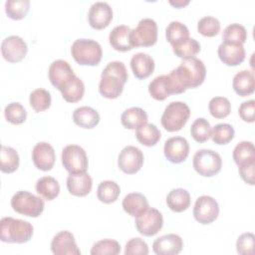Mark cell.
<instances>
[{
  "label": "cell",
  "mask_w": 255,
  "mask_h": 255,
  "mask_svg": "<svg viewBox=\"0 0 255 255\" xmlns=\"http://www.w3.org/2000/svg\"><path fill=\"white\" fill-rule=\"evenodd\" d=\"M205 76L206 69L203 62L195 57L183 60L177 68L168 74L173 94H181L187 89L200 86Z\"/></svg>",
  "instance_id": "6da1fadb"
},
{
  "label": "cell",
  "mask_w": 255,
  "mask_h": 255,
  "mask_svg": "<svg viewBox=\"0 0 255 255\" xmlns=\"http://www.w3.org/2000/svg\"><path fill=\"white\" fill-rule=\"evenodd\" d=\"M128 78V71L123 62H110L102 72L99 92L107 99H117L122 94Z\"/></svg>",
  "instance_id": "7a4b0ae2"
},
{
  "label": "cell",
  "mask_w": 255,
  "mask_h": 255,
  "mask_svg": "<svg viewBox=\"0 0 255 255\" xmlns=\"http://www.w3.org/2000/svg\"><path fill=\"white\" fill-rule=\"evenodd\" d=\"M33 225L26 220L3 217L0 220V239L6 243H25L33 235Z\"/></svg>",
  "instance_id": "3957f363"
},
{
  "label": "cell",
  "mask_w": 255,
  "mask_h": 255,
  "mask_svg": "<svg viewBox=\"0 0 255 255\" xmlns=\"http://www.w3.org/2000/svg\"><path fill=\"white\" fill-rule=\"evenodd\" d=\"M71 54L82 66H96L102 60L103 50L100 43L95 40L77 39L71 47Z\"/></svg>",
  "instance_id": "277c9868"
},
{
  "label": "cell",
  "mask_w": 255,
  "mask_h": 255,
  "mask_svg": "<svg viewBox=\"0 0 255 255\" xmlns=\"http://www.w3.org/2000/svg\"><path fill=\"white\" fill-rule=\"evenodd\" d=\"M189 116L190 110L185 103L179 101L171 102L165 107L160 122L167 131H177L183 128Z\"/></svg>",
  "instance_id": "5b68a950"
},
{
  "label": "cell",
  "mask_w": 255,
  "mask_h": 255,
  "mask_svg": "<svg viewBox=\"0 0 255 255\" xmlns=\"http://www.w3.org/2000/svg\"><path fill=\"white\" fill-rule=\"evenodd\" d=\"M14 211L30 217H38L43 212L45 204L42 198L27 190L17 191L11 198Z\"/></svg>",
  "instance_id": "8992f818"
},
{
  "label": "cell",
  "mask_w": 255,
  "mask_h": 255,
  "mask_svg": "<svg viewBox=\"0 0 255 255\" xmlns=\"http://www.w3.org/2000/svg\"><path fill=\"white\" fill-rule=\"evenodd\" d=\"M193 168L202 176H213L217 174L222 166V159L218 152L212 149H199L193 155Z\"/></svg>",
  "instance_id": "52a82bcc"
},
{
  "label": "cell",
  "mask_w": 255,
  "mask_h": 255,
  "mask_svg": "<svg viewBox=\"0 0 255 255\" xmlns=\"http://www.w3.org/2000/svg\"><path fill=\"white\" fill-rule=\"evenodd\" d=\"M157 41V25L151 18L141 19L129 32V42L134 47H149Z\"/></svg>",
  "instance_id": "ba28073f"
},
{
  "label": "cell",
  "mask_w": 255,
  "mask_h": 255,
  "mask_svg": "<svg viewBox=\"0 0 255 255\" xmlns=\"http://www.w3.org/2000/svg\"><path fill=\"white\" fill-rule=\"evenodd\" d=\"M62 163L70 173L86 172L88 156L85 149L78 144H68L62 150Z\"/></svg>",
  "instance_id": "9c48e42d"
},
{
  "label": "cell",
  "mask_w": 255,
  "mask_h": 255,
  "mask_svg": "<svg viewBox=\"0 0 255 255\" xmlns=\"http://www.w3.org/2000/svg\"><path fill=\"white\" fill-rule=\"evenodd\" d=\"M135 227L143 236H153L162 228V214L153 207H148L144 212L135 216Z\"/></svg>",
  "instance_id": "30bf717a"
},
{
  "label": "cell",
  "mask_w": 255,
  "mask_h": 255,
  "mask_svg": "<svg viewBox=\"0 0 255 255\" xmlns=\"http://www.w3.org/2000/svg\"><path fill=\"white\" fill-rule=\"evenodd\" d=\"M219 214L218 202L209 195L199 196L193 207V216L201 224H210Z\"/></svg>",
  "instance_id": "8fae6325"
},
{
  "label": "cell",
  "mask_w": 255,
  "mask_h": 255,
  "mask_svg": "<svg viewBox=\"0 0 255 255\" xmlns=\"http://www.w3.org/2000/svg\"><path fill=\"white\" fill-rule=\"evenodd\" d=\"M143 164V153L134 145L125 146L119 154L118 165L122 171L128 174L136 173Z\"/></svg>",
  "instance_id": "7c38bea8"
},
{
  "label": "cell",
  "mask_w": 255,
  "mask_h": 255,
  "mask_svg": "<svg viewBox=\"0 0 255 255\" xmlns=\"http://www.w3.org/2000/svg\"><path fill=\"white\" fill-rule=\"evenodd\" d=\"M27 51V44L20 36H8L1 43L2 56L10 63H17L23 60Z\"/></svg>",
  "instance_id": "4fadbf2b"
},
{
  "label": "cell",
  "mask_w": 255,
  "mask_h": 255,
  "mask_svg": "<svg viewBox=\"0 0 255 255\" xmlns=\"http://www.w3.org/2000/svg\"><path fill=\"white\" fill-rule=\"evenodd\" d=\"M163 152L166 159L172 163L184 161L189 153V143L183 136H172L165 140Z\"/></svg>",
  "instance_id": "5bb4252c"
},
{
  "label": "cell",
  "mask_w": 255,
  "mask_h": 255,
  "mask_svg": "<svg viewBox=\"0 0 255 255\" xmlns=\"http://www.w3.org/2000/svg\"><path fill=\"white\" fill-rule=\"evenodd\" d=\"M113 19V9L109 3L98 1L92 4L88 13V20L94 29H104Z\"/></svg>",
  "instance_id": "9a60e30c"
},
{
  "label": "cell",
  "mask_w": 255,
  "mask_h": 255,
  "mask_svg": "<svg viewBox=\"0 0 255 255\" xmlns=\"http://www.w3.org/2000/svg\"><path fill=\"white\" fill-rule=\"evenodd\" d=\"M56 154L54 147L46 142L41 141L35 144L32 150V160L38 169L48 171L54 166Z\"/></svg>",
  "instance_id": "2e32d148"
},
{
  "label": "cell",
  "mask_w": 255,
  "mask_h": 255,
  "mask_svg": "<svg viewBox=\"0 0 255 255\" xmlns=\"http://www.w3.org/2000/svg\"><path fill=\"white\" fill-rule=\"evenodd\" d=\"M51 250L55 255H79L81 250L78 248L74 235L68 231H60L51 242Z\"/></svg>",
  "instance_id": "e0dca14e"
},
{
  "label": "cell",
  "mask_w": 255,
  "mask_h": 255,
  "mask_svg": "<svg viewBox=\"0 0 255 255\" xmlns=\"http://www.w3.org/2000/svg\"><path fill=\"white\" fill-rule=\"evenodd\" d=\"M217 54L221 62L227 66H237L241 64L246 56L245 49L242 44L223 41L217 50Z\"/></svg>",
  "instance_id": "ac0fdd59"
},
{
  "label": "cell",
  "mask_w": 255,
  "mask_h": 255,
  "mask_svg": "<svg viewBox=\"0 0 255 255\" xmlns=\"http://www.w3.org/2000/svg\"><path fill=\"white\" fill-rule=\"evenodd\" d=\"M183 247L182 239L177 234H165L156 238L152 243V250L156 255H176Z\"/></svg>",
  "instance_id": "d6986e66"
},
{
  "label": "cell",
  "mask_w": 255,
  "mask_h": 255,
  "mask_svg": "<svg viewBox=\"0 0 255 255\" xmlns=\"http://www.w3.org/2000/svg\"><path fill=\"white\" fill-rule=\"evenodd\" d=\"M48 75L51 84L58 90L76 76L70 64L65 60L54 61L49 67Z\"/></svg>",
  "instance_id": "ffe728a7"
},
{
  "label": "cell",
  "mask_w": 255,
  "mask_h": 255,
  "mask_svg": "<svg viewBox=\"0 0 255 255\" xmlns=\"http://www.w3.org/2000/svg\"><path fill=\"white\" fill-rule=\"evenodd\" d=\"M93 186V179L87 172L70 173L67 177V188L75 196H86Z\"/></svg>",
  "instance_id": "44dd1931"
},
{
  "label": "cell",
  "mask_w": 255,
  "mask_h": 255,
  "mask_svg": "<svg viewBox=\"0 0 255 255\" xmlns=\"http://www.w3.org/2000/svg\"><path fill=\"white\" fill-rule=\"evenodd\" d=\"M130 68L135 78L145 79L154 70V61L148 54L136 53L130 59Z\"/></svg>",
  "instance_id": "7402d4cb"
},
{
  "label": "cell",
  "mask_w": 255,
  "mask_h": 255,
  "mask_svg": "<svg viewBox=\"0 0 255 255\" xmlns=\"http://www.w3.org/2000/svg\"><path fill=\"white\" fill-rule=\"evenodd\" d=\"M232 87L235 93L241 97L253 94L255 90L254 73L250 70H241L233 77Z\"/></svg>",
  "instance_id": "603a6c76"
},
{
  "label": "cell",
  "mask_w": 255,
  "mask_h": 255,
  "mask_svg": "<svg viewBox=\"0 0 255 255\" xmlns=\"http://www.w3.org/2000/svg\"><path fill=\"white\" fill-rule=\"evenodd\" d=\"M130 28L127 25L116 26L110 33L109 41L111 46L120 52H127L132 49L129 42Z\"/></svg>",
  "instance_id": "cb8c5ba5"
},
{
  "label": "cell",
  "mask_w": 255,
  "mask_h": 255,
  "mask_svg": "<svg viewBox=\"0 0 255 255\" xmlns=\"http://www.w3.org/2000/svg\"><path fill=\"white\" fill-rule=\"evenodd\" d=\"M122 204L124 210L133 217L141 214L149 207L146 197L139 192H131L127 194L123 199Z\"/></svg>",
  "instance_id": "d4e9b609"
},
{
  "label": "cell",
  "mask_w": 255,
  "mask_h": 255,
  "mask_svg": "<svg viewBox=\"0 0 255 255\" xmlns=\"http://www.w3.org/2000/svg\"><path fill=\"white\" fill-rule=\"evenodd\" d=\"M73 121L76 125L84 128H93L100 122L99 113L88 106L77 108L73 112Z\"/></svg>",
  "instance_id": "484cf974"
},
{
  "label": "cell",
  "mask_w": 255,
  "mask_h": 255,
  "mask_svg": "<svg viewBox=\"0 0 255 255\" xmlns=\"http://www.w3.org/2000/svg\"><path fill=\"white\" fill-rule=\"evenodd\" d=\"M148 92L156 101H163L172 95L173 90L168 75H160L155 77L148 85Z\"/></svg>",
  "instance_id": "4316f807"
},
{
  "label": "cell",
  "mask_w": 255,
  "mask_h": 255,
  "mask_svg": "<svg viewBox=\"0 0 255 255\" xmlns=\"http://www.w3.org/2000/svg\"><path fill=\"white\" fill-rule=\"evenodd\" d=\"M122 125L128 129H135L147 123V114L138 107L127 109L121 116Z\"/></svg>",
  "instance_id": "83f0119b"
},
{
  "label": "cell",
  "mask_w": 255,
  "mask_h": 255,
  "mask_svg": "<svg viewBox=\"0 0 255 255\" xmlns=\"http://www.w3.org/2000/svg\"><path fill=\"white\" fill-rule=\"evenodd\" d=\"M190 194L184 188H174L166 196V204L174 212H182L190 205Z\"/></svg>",
  "instance_id": "f1b7e54d"
},
{
  "label": "cell",
  "mask_w": 255,
  "mask_h": 255,
  "mask_svg": "<svg viewBox=\"0 0 255 255\" xmlns=\"http://www.w3.org/2000/svg\"><path fill=\"white\" fill-rule=\"evenodd\" d=\"M62 97L68 103L79 102L85 93V85L83 81L75 76L70 81H68L60 90Z\"/></svg>",
  "instance_id": "f546056e"
},
{
  "label": "cell",
  "mask_w": 255,
  "mask_h": 255,
  "mask_svg": "<svg viewBox=\"0 0 255 255\" xmlns=\"http://www.w3.org/2000/svg\"><path fill=\"white\" fill-rule=\"evenodd\" d=\"M36 191L46 200H53L60 193V184L52 176L40 177L36 182Z\"/></svg>",
  "instance_id": "4dcf8cb0"
},
{
  "label": "cell",
  "mask_w": 255,
  "mask_h": 255,
  "mask_svg": "<svg viewBox=\"0 0 255 255\" xmlns=\"http://www.w3.org/2000/svg\"><path fill=\"white\" fill-rule=\"evenodd\" d=\"M19 154L11 146L2 145L0 151V169L5 173L14 172L19 166Z\"/></svg>",
  "instance_id": "1f68e13d"
},
{
  "label": "cell",
  "mask_w": 255,
  "mask_h": 255,
  "mask_svg": "<svg viewBox=\"0 0 255 255\" xmlns=\"http://www.w3.org/2000/svg\"><path fill=\"white\" fill-rule=\"evenodd\" d=\"M160 131L153 124H145L135 131L136 139L145 146H153L160 139Z\"/></svg>",
  "instance_id": "d6a6232c"
},
{
  "label": "cell",
  "mask_w": 255,
  "mask_h": 255,
  "mask_svg": "<svg viewBox=\"0 0 255 255\" xmlns=\"http://www.w3.org/2000/svg\"><path fill=\"white\" fill-rule=\"evenodd\" d=\"M121 193L120 185L113 180H104L102 181L97 190L98 199L104 203H113L115 202Z\"/></svg>",
  "instance_id": "836d02e7"
},
{
  "label": "cell",
  "mask_w": 255,
  "mask_h": 255,
  "mask_svg": "<svg viewBox=\"0 0 255 255\" xmlns=\"http://www.w3.org/2000/svg\"><path fill=\"white\" fill-rule=\"evenodd\" d=\"M173 53L183 60L193 58L200 51V44L193 38H187L172 45Z\"/></svg>",
  "instance_id": "e575fe53"
},
{
  "label": "cell",
  "mask_w": 255,
  "mask_h": 255,
  "mask_svg": "<svg viewBox=\"0 0 255 255\" xmlns=\"http://www.w3.org/2000/svg\"><path fill=\"white\" fill-rule=\"evenodd\" d=\"M233 159L237 165L255 159V147L253 142L243 140L237 143L232 152Z\"/></svg>",
  "instance_id": "d590c367"
},
{
  "label": "cell",
  "mask_w": 255,
  "mask_h": 255,
  "mask_svg": "<svg viewBox=\"0 0 255 255\" xmlns=\"http://www.w3.org/2000/svg\"><path fill=\"white\" fill-rule=\"evenodd\" d=\"M166 40L172 45L189 38L188 28L179 21H171L165 29Z\"/></svg>",
  "instance_id": "8d00e7d4"
},
{
  "label": "cell",
  "mask_w": 255,
  "mask_h": 255,
  "mask_svg": "<svg viewBox=\"0 0 255 255\" xmlns=\"http://www.w3.org/2000/svg\"><path fill=\"white\" fill-rule=\"evenodd\" d=\"M29 0H7L5 2V12L13 20L24 18L29 11Z\"/></svg>",
  "instance_id": "74e56055"
},
{
  "label": "cell",
  "mask_w": 255,
  "mask_h": 255,
  "mask_svg": "<svg viewBox=\"0 0 255 255\" xmlns=\"http://www.w3.org/2000/svg\"><path fill=\"white\" fill-rule=\"evenodd\" d=\"M223 41L231 42V43H238L244 44L247 39V31L245 27L238 23H233L228 25L222 34Z\"/></svg>",
  "instance_id": "f35d334b"
},
{
  "label": "cell",
  "mask_w": 255,
  "mask_h": 255,
  "mask_svg": "<svg viewBox=\"0 0 255 255\" xmlns=\"http://www.w3.org/2000/svg\"><path fill=\"white\" fill-rule=\"evenodd\" d=\"M235 131L231 125L229 124H218L211 129V138L213 142L217 144H226L231 141L234 137Z\"/></svg>",
  "instance_id": "ab89813d"
},
{
  "label": "cell",
  "mask_w": 255,
  "mask_h": 255,
  "mask_svg": "<svg viewBox=\"0 0 255 255\" xmlns=\"http://www.w3.org/2000/svg\"><path fill=\"white\" fill-rule=\"evenodd\" d=\"M208 109L215 119H223L231 112V104L225 97H214L209 101Z\"/></svg>",
  "instance_id": "60d3db41"
},
{
  "label": "cell",
  "mask_w": 255,
  "mask_h": 255,
  "mask_svg": "<svg viewBox=\"0 0 255 255\" xmlns=\"http://www.w3.org/2000/svg\"><path fill=\"white\" fill-rule=\"evenodd\" d=\"M29 102L31 107L37 112H43L51 106V95L45 89H36L30 94Z\"/></svg>",
  "instance_id": "b9f144b4"
},
{
  "label": "cell",
  "mask_w": 255,
  "mask_h": 255,
  "mask_svg": "<svg viewBox=\"0 0 255 255\" xmlns=\"http://www.w3.org/2000/svg\"><path fill=\"white\" fill-rule=\"evenodd\" d=\"M190 133L197 142H204L210 137L211 126L204 118H198L192 123L190 127Z\"/></svg>",
  "instance_id": "7bdbcfd3"
},
{
  "label": "cell",
  "mask_w": 255,
  "mask_h": 255,
  "mask_svg": "<svg viewBox=\"0 0 255 255\" xmlns=\"http://www.w3.org/2000/svg\"><path fill=\"white\" fill-rule=\"evenodd\" d=\"M4 116L9 123L13 125H20L26 121L27 112L20 103L13 102L5 107Z\"/></svg>",
  "instance_id": "ee69618b"
},
{
  "label": "cell",
  "mask_w": 255,
  "mask_h": 255,
  "mask_svg": "<svg viewBox=\"0 0 255 255\" xmlns=\"http://www.w3.org/2000/svg\"><path fill=\"white\" fill-rule=\"evenodd\" d=\"M121 252V245L113 239H104L96 242L92 249V255H118Z\"/></svg>",
  "instance_id": "f6af8a7d"
},
{
  "label": "cell",
  "mask_w": 255,
  "mask_h": 255,
  "mask_svg": "<svg viewBox=\"0 0 255 255\" xmlns=\"http://www.w3.org/2000/svg\"><path fill=\"white\" fill-rule=\"evenodd\" d=\"M198 32L205 37H214L220 31V22L213 16H205L197 23Z\"/></svg>",
  "instance_id": "bcb514c9"
},
{
  "label": "cell",
  "mask_w": 255,
  "mask_h": 255,
  "mask_svg": "<svg viewBox=\"0 0 255 255\" xmlns=\"http://www.w3.org/2000/svg\"><path fill=\"white\" fill-rule=\"evenodd\" d=\"M255 236L251 232L241 234L236 241V250L241 255H251L254 251Z\"/></svg>",
  "instance_id": "7dc6e473"
},
{
  "label": "cell",
  "mask_w": 255,
  "mask_h": 255,
  "mask_svg": "<svg viewBox=\"0 0 255 255\" xmlns=\"http://www.w3.org/2000/svg\"><path fill=\"white\" fill-rule=\"evenodd\" d=\"M126 255H146L148 254V246L144 240L139 237L129 239L126 244Z\"/></svg>",
  "instance_id": "c3c4849f"
},
{
  "label": "cell",
  "mask_w": 255,
  "mask_h": 255,
  "mask_svg": "<svg viewBox=\"0 0 255 255\" xmlns=\"http://www.w3.org/2000/svg\"><path fill=\"white\" fill-rule=\"evenodd\" d=\"M239 167V174L243 181L250 185H254V172H255V159L247 161L238 165Z\"/></svg>",
  "instance_id": "681fc988"
},
{
  "label": "cell",
  "mask_w": 255,
  "mask_h": 255,
  "mask_svg": "<svg viewBox=\"0 0 255 255\" xmlns=\"http://www.w3.org/2000/svg\"><path fill=\"white\" fill-rule=\"evenodd\" d=\"M254 110H255V101L249 100L243 102L238 110L240 118L247 123H253L255 121L254 118Z\"/></svg>",
  "instance_id": "f907efd6"
},
{
  "label": "cell",
  "mask_w": 255,
  "mask_h": 255,
  "mask_svg": "<svg viewBox=\"0 0 255 255\" xmlns=\"http://www.w3.org/2000/svg\"><path fill=\"white\" fill-rule=\"evenodd\" d=\"M188 3H189V0H176V1H173V0H169V4H171L172 6H174V7H177V8L183 7V6L187 5Z\"/></svg>",
  "instance_id": "816d5d0a"
}]
</instances>
